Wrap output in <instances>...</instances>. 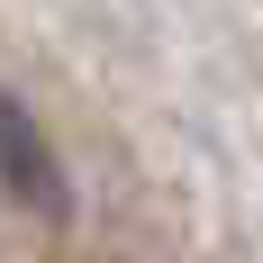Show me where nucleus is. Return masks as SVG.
<instances>
[{
	"label": "nucleus",
	"instance_id": "f257e3e1",
	"mask_svg": "<svg viewBox=\"0 0 263 263\" xmlns=\"http://www.w3.org/2000/svg\"><path fill=\"white\" fill-rule=\"evenodd\" d=\"M0 191L27 200V209H46V218H64V163H54L46 127L9 100V91H0Z\"/></svg>",
	"mask_w": 263,
	"mask_h": 263
}]
</instances>
